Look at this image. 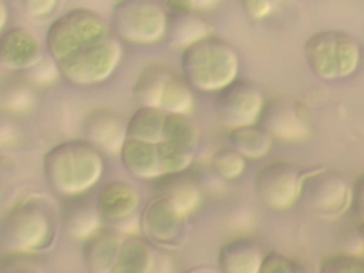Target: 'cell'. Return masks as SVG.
Returning a JSON list of instances; mask_svg holds the SVG:
<instances>
[{"label":"cell","mask_w":364,"mask_h":273,"mask_svg":"<svg viewBox=\"0 0 364 273\" xmlns=\"http://www.w3.org/2000/svg\"><path fill=\"white\" fill-rule=\"evenodd\" d=\"M199 131L185 114L156 107H139L127 121V136L119 151L125 169L135 178L155 181L185 171L193 162Z\"/></svg>","instance_id":"obj_1"},{"label":"cell","mask_w":364,"mask_h":273,"mask_svg":"<svg viewBox=\"0 0 364 273\" xmlns=\"http://www.w3.org/2000/svg\"><path fill=\"white\" fill-rule=\"evenodd\" d=\"M46 47L58 73L74 85L105 81L122 57L121 38L90 9H73L55 18L47 30Z\"/></svg>","instance_id":"obj_2"},{"label":"cell","mask_w":364,"mask_h":273,"mask_svg":"<svg viewBox=\"0 0 364 273\" xmlns=\"http://www.w3.org/2000/svg\"><path fill=\"white\" fill-rule=\"evenodd\" d=\"M105 169L102 151L85 138L54 145L43 158V171L50 188L61 196L88 192Z\"/></svg>","instance_id":"obj_3"},{"label":"cell","mask_w":364,"mask_h":273,"mask_svg":"<svg viewBox=\"0 0 364 273\" xmlns=\"http://www.w3.org/2000/svg\"><path fill=\"white\" fill-rule=\"evenodd\" d=\"M181 68L193 90L218 92L237 78L239 57L228 41L209 34L182 50Z\"/></svg>","instance_id":"obj_4"},{"label":"cell","mask_w":364,"mask_h":273,"mask_svg":"<svg viewBox=\"0 0 364 273\" xmlns=\"http://www.w3.org/2000/svg\"><path fill=\"white\" fill-rule=\"evenodd\" d=\"M55 232L51 210L34 199L13 205L0 219V245L7 252L40 253L53 245Z\"/></svg>","instance_id":"obj_5"},{"label":"cell","mask_w":364,"mask_h":273,"mask_svg":"<svg viewBox=\"0 0 364 273\" xmlns=\"http://www.w3.org/2000/svg\"><path fill=\"white\" fill-rule=\"evenodd\" d=\"M304 58L316 77L336 81L350 77L360 64L361 47L348 33L323 30L314 33L304 44Z\"/></svg>","instance_id":"obj_6"},{"label":"cell","mask_w":364,"mask_h":273,"mask_svg":"<svg viewBox=\"0 0 364 273\" xmlns=\"http://www.w3.org/2000/svg\"><path fill=\"white\" fill-rule=\"evenodd\" d=\"M168 13L156 0H121L112 7L109 26L124 41L149 46L165 38Z\"/></svg>","instance_id":"obj_7"},{"label":"cell","mask_w":364,"mask_h":273,"mask_svg":"<svg viewBox=\"0 0 364 273\" xmlns=\"http://www.w3.org/2000/svg\"><path fill=\"white\" fill-rule=\"evenodd\" d=\"M350 198L351 188L333 169H317L303 176L299 202L317 216H340L350 206Z\"/></svg>","instance_id":"obj_8"},{"label":"cell","mask_w":364,"mask_h":273,"mask_svg":"<svg viewBox=\"0 0 364 273\" xmlns=\"http://www.w3.org/2000/svg\"><path fill=\"white\" fill-rule=\"evenodd\" d=\"M262 90L247 78H235L216 92L215 112L229 129L257 122L264 105Z\"/></svg>","instance_id":"obj_9"},{"label":"cell","mask_w":364,"mask_h":273,"mask_svg":"<svg viewBox=\"0 0 364 273\" xmlns=\"http://www.w3.org/2000/svg\"><path fill=\"white\" fill-rule=\"evenodd\" d=\"M257 122L273 138L283 141L304 139L311 129L309 108L287 95H276L264 101Z\"/></svg>","instance_id":"obj_10"},{"label":"cell","mask_w":364,"mask_h":273,"mask_svg":"<svg viewBox=\"0 0 364 273\" xmlns=\"http://www.w3.org/2000/svg\"><path fill=\"white\" fill-rule=\"evenodd\" d=\"M303 175L287 161H274L263 166L255 178L257 198L270 209L284 210L299 202Z\"/></svg>","instance_id":"obj_11"},{"label":"cell","mask_w":364,"mask_h":273,"mask_svg":"<svg viewBox=\"0 0 364 273\" xmlns=\"http://www.w3.org/2000/svg\"><path fill=\"white\" fill-rule=\"evenodd\" d=\"M186 218L166 198L155 195L142 209L138 219L139 229L151 243L161 247H173L182 240V228Z\"/></svg>","instance_id":"obj_12"},{"label":"cell","mask_w":364,"mask_h":273,"mask_svg":"<svg viewBox=\"0 0 364 273\" xmlns=\"http://www.w3.org/2000/svg\"><path fill=\"white\" fill-rule=\"evenodd\" d=\"M95 200L102 220L119 229L122 223L135 218L141 198L132 183L114 179L100 188Z\"/></svg>","instance_id":"obj_13"},{"label":"cell","mask_w":364,"mask_h":273,"mask_svg":"<svg viewBox=\"0 0 364 273\" xmlns=\"http://www.w3.org/2000/svg\"><path fill=\"white\" fill-rule=\"evenodd\" d=\"M41 44L33 31L11 27L0 34V63L10 71H28L41 60Z\"/></svg>","instance_id":"obj_14"},{"label":"cell","mask_w":364,"mask_h":273,"mask_svg":"<svg viewBox=\"0 0 364 273\" xmlns=\"http://www.w3.org/2000/svg\"><path fill=\"white\" fill-rule=\"evenodd\" d=\"M82 135L100 151L119 154L127 136V122L111 109L97 108L84 117Z\"/></svg>","instance_id":"obj_15"},{"label":"cell","mask_w":364,"mask_h":273,"mask_svg":"<svg viewBox=\"0 0 364 273\" xmlns=\"http://www.w3.org/2000/svg\"><path fill=\"white\" fill-rule=\"evenodd\" d=\"M101 213L95 198L85 193L65 196L61 206V225L65 235L74 240H85L101 228Z\"/></svg>","instance_id":"obj_16"},{"label":"cell","mask_w":364,"mask_h":273,"mask_svg":"<svg viewBox=\"0 0 364 273\" xmlns=\"http://www.w3.org/2000/svg\"><path fill=\"white\" fill-rule=\"evenodd\" d=\"M122 235L119 229L108 225L101 226L84 240L82 257L88 272L108 273L114 270Z\"/></svg>","instance_id":"obj_17"},{"label":"cell","mask_w":364,"mask_h":273,"mask_svg":"<svg viewBox=\"0 0 364 273\" xmlns=\"http://www.w3.org/2000/svg\"><path fill=\"white\" fill-rule=\"evenodd\" d=\"M154 182L156 195L166 198L185 218L193 213L202 202L200 183L186 169L166 173Z\"/></svg>","instance_id":"obj_18"},{"label":"cell","mask_w":364,"mask_h":273,"mask_svg":"<svg viewBox=\"0 0 364 273\" xmlns=\"http://www.w3.org/2000/svg\"><path fill=\"white\" fill-rule=\"evenodd\" d=\"M263 256L260 246L253 239L235 237L220 246L218 264L225 273H257Z\"/></svg>","instance_id":"obj_19"},{"label":"cell","mask_w":364,"mask_h":273,"mask_svg":"<svg viewBox=\"0 0 364 273\" xmlns=\"http://www.w3.org/2000/svg\"><path fill=\"white\" fill-rule=\"evenodd\" d=\"M158 256L146 237H122L112 273H149L156 269Z\"/></svg>","instance_id":"obj_20"},{"label":"cell","mask_w":364,"mask_h":273,"mask_svg":"<svg viewBox=\"0 0 364 273\" xmlns=\"http://www.w3.org/2000/svg\"><path fill=\"white\" fill-rule=\"evenodd\" d=\"M28 80L21 71H11L0 80L1 111L10 115H24L34 107L36 92Z\"/></svg>","instance_id":"obj_21"},{"label":"cell","mask_w":364,"mask_h":273,"mask_svg":"<svg viewBox=\"0 0 364 273\" xmlns=\"http://www.w3.org/2000/svg\"><path fill=\"white\" fill-rule=\"evenodd\" d=\"M212 27L199 14V11L189 10L182 13H168V24L165 38L172 47H182L209 36Z\"/></svg>","instance_id":"obj_22"},{"label":"cell","mask_w":364,"mask_h":273,"mask_svg":"<svg viewBox=\"0 0 364 273\" xmlns=\"http://www.w3.org/2000/svg\"><path fill=\"white\" fill-rule=\"evenodd\" d=\"M171 73L172 70L162 64H151L141 70L132 88L134 100L139 107L159 108L162 92Z\"/></svg>","instance_id":"obj_23"},{"label":"cell","mask_w":364,"mask_h":273,"mask_svg":"<svg viewBox=\"0 0 364 273\" xmlns=\"http://www.w3.org/2000/svg\"><path fill=\"white\" fill-rule=\"evenodd\" d=\"M273 139L259 122L229 129L230 145L246 159L263 158L270 151Z\"/></svg>","instance_id":"obj_24"},{"label":"cell","mask_w":364,"mask_h":273,"mask_svg":"<svg viewBox=\"0 0 364 273\" xmlns=\"http://www.w3.org/2000/svg\"><path fill=\"white\" fill-rule=\"evenodd\" d=\"M195 104L193 88L182 74L172 71L166 80L159 108L166 112L188 115Z\"/></svg>","instance_id":"obj_25"},{"label":"cell","mask_w":364,"mask_h":273,"mask_svg":"<svg viewBox=\"0 0 364 273\" xmlns=\"http://www.w3.org/2000/svg\"><path fill=\"white\" fill-rule=\"evenodd\" d=\"M210 166L222 179L233 181L243 175L246 169V158L232 145L222 146L213 152Z\"/></svg>","instance_id":"obj_26"},{"label":"cell","mask_w":364,"mask_h":273,"mask_svg":"<svg viewBox=\"0 0 364 273\" xmlns=\"http://www.w3.org/2000/svg\"><path fill=\"white\" fill-rule=\"evenodd\" d=\"M47 267L38 253L30 252H7L0 259V272L7 273H40L46 272Z\"/></svg>","instance_id":"obj_27"},{"label":"cell","mask_w":364,"mask_h":273,"mask_svg":"<svg viewBox=\"0 0 364 273\" xmlns=\"http://www.w3.org/2000/svg\"><path fill=\"white\" fill-rule=\"evenodd\" d=\"M320 272L323 273H355L364 272V260L354 255H331L321 260Z\"/></svg>","instance_id":"obj_28"},{"label":"cell","mask_w":364,"mask_h":273,"mask_svg":"<svg viewBox=\"0 0 364 273\" xmlns=\"http://www.w3.org/2000/svg\"><path fill=\"white\" fill-rule=\"evenodd\" d=\"M306 269L300 266L296 260L290 259L289 256L272 250L263 256L260 272L262 273H274V272H283V273H294V272H304Z\"/></svg>","instance_id":"obj_29"},{"label":"cell","mask_w":364,"mask_h":273,"mask_svg":"<svg viewBox=\"0 0 364 273\" xmlns=\"http://www.w3.org/2000/svg\"><path fill=\"white\" fill-rule=\"evenodd\" d=\"M60 0H21V6L26 13L36 18L50 16L58 6Z\"/></svg>","instance_id":"obj_30"},{"label":"cell","mask_w":364,"mask_h":273,"mask_svg":"<svg viewBox=\"0 0 364 273\" xmlns=\"http://www.w3.org/2000/svg\"><path fill=\"white\" fill-rule=\"evenodd\" d=\"M20 134L11 115L0 111V146H11L17 142Z\"/></svg>","instance_id":"obj_31"},{"label":"cell","mask_w":364,"mask_h":273,"mask_svg":"<svg viewBox=\"0 0 364 273\" xmlns=\"http://www.w3.org/2000/svg\"><path fill=\"white\" fill-rule=\"evenodd\" d=\"M243 11L255 20L266 17L273 9V0H239Z\"/></svg>","instance_id":"obj_32"},{"label":"cell","mask_w":364,"mask_h":273,"mask_svg":"<svg viewBox=\"0 0 364 273\" xmlns=\"http://www.w3.org/2000/svg\"><path fill=\"white\" fill-rule=\"evenodd\" d=\"M350 208L357 218L364 219V172L353 183Z\"/></svg>","instance_id":"obj_33"},{"label":"cell","mask_w":364,"mask_h":273,"mask_svg":"<svg viewBox=\"0 0 364 273\" xmlns=\"http://www.w3.org/2000/svg\"><path fill=\"white\" fill-rule=\"evenodd\" d=\"M169 13H182L192 9V0H156Z\"/></svg>","instance_id":"obj_34"},{"label":"cell","mask_w":364,"mask_h":273,"mask_svg":"<svg viewBox=\"0 0 364 273\" xmlns=\"http://www.w3.org/2000/svg\"><path fill=\"white\" fill-rule=\"evenodd\" d=\"M220 0H192V9L195 11H202L212 9L215 4H218Z\"/></svg>","instance_id":"obj_35"},{"label":"cell","mask_w":364,"mask_h":273,"mask_svg":"<svg viewBox=\"0 0 364 273\" xmlns=\"http://www.w3.org/2000/svg\"><path fill=\"white\" fill-rule=\"evenodd\" d=\"M9 20V6L6 0H0V34L3 33Z\"/></svg>","instance_id":"obj_36"},{"label":"cell","mask_w":364,"mask_h":273,"mask_svg":"<svg viewBox=\"0 0 364 273\" xmlns=\"http://www.w3.org/2000/svg\"><path fill=\"white\" fill-rule=\"evenodd\" d=\"M357 230H358V236H360L361 240L364 242V219H360V223H358Z\"/></svg>","instance_id":"obj_37"},{"label":"cell","mask_w":364,"mask_h":273,"mask_svg":"<svg viewBox=\"0 0 364 273\" xmlns=\"http://www.w3.org/2000/svg\"><path fill=\"white\" fill-rule=\"evenodd\" d=\"M114 1H115V3H117V1H121V0H114Z\"/></svg>","instance_id":"obj_38"}]
</instances>
